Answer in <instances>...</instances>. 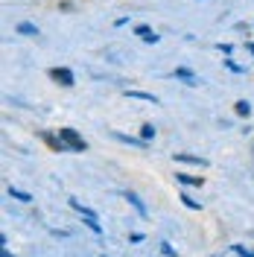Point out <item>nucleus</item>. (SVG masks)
Segmentation results:
<instances>
[{
    "instance_id": "1",
    "label": "nucleus",
    "mask_w": 254,
    "mask_h": 257,
    "mask_svg": "<svg viewBox=\"0 0 254 257\" xmlns=\"http://www.w3.org/2000/svg\"><path fill=\"white\" fill-rule=\"evenodd\" d=\"M59 138H62V144L67 146V149H73V152H85V141H82L73 128H62Z\"/></svg>"
},
{
    "instance_id": "2",
    "label": "nucleus",
    "mask_w": 254,
    "mask_h": 257,
    "mask_svg": "<svg viewBox=\"0 0 254 257\" xmlns=\"http://www.w3.org/2000/svg\"><path fill=\"white\" fill-rule=\"evenodd\" d=\"M53 79L59 82V85H73V73L64 70V67H56V70H53Z\"/></svg>"
},
{
    "instance_id": "3",
    "label": "nucleus",
    "mask_w": 254,
    "mask_h": 257,
    "mask_svg": "<svg viewBox=\"0 0 254 257\" xmlns=\"http://www.w3.org/2000/svg\"><path fill=\"white\" fill-rule=\"evenodd\" d=\"M175 158H178V161H187V164H199V167H205V164H207L205 158H196V155H184V152H178Z\"/></svg>"
},
{
    "instance_id": "4",
    "label": "nucleus",
    "mask_w": 254,
    "mask_h": 257,
    "mask_svg": "<svg viewBox=\"0 0 254 257\" xmlns=\"http://www.w3.org/2000/svg\"><path fill=\"white\" fill-rule=\"evenodd\" d=\"M138 35H141L143 41H158V35L149 30V27H138Z\"/></svg>"
},
{
    "instance_id": "5",
    "label": "nucleus",
    "mask_w": 254,
    "mask_h": 257,
    "mask_svg": "<svg viewBox=\"0 0 254 257\" xmlns=\"http://www.w3.org/2000/svg\"><path fill=\"white\" fill-rule=\"evenodd\" d=\"M9 196H12V199H21V202H30V193L15 190V187H9Z\"/></svg>"
},
{
    "instance_id": "6",
    "label": "nucleus",
    "mask_w": 254,
    "mask_h": 257,
    "mask_svg": "<svg viewBox=\"0 0 254 257\" xmlns=\"http://www.w3.org/2000/svg\"><path fill=\"white\" fill-rule=\"evenodd\" d=\"M237 114H242V117H248V114H251V105H248L245 99H242V102H237Z\"/></svg>"
},
{
    "instance_id": "7",
    "label": "nucleus",
    "mask_w": 254,
    "mask_h": 257,
    "mask_svg": "<svg viewBox=\"0 0 254 257\" xmlns=\"http://www.w3.org/2000/svg\"><path fill=\"white\" fill-rule=\"evenodd\" d=\"M178 181H184V184H202V178H193V176H184V173H181V176H178Z\"/></svg>"
},
{
    "instance_id": "8",
    "label": "nucleus",
    "mask_w": 254,
    "mask_h": 257,
    "mask_svg": "<svg viewBox=\"0 0 254 257\" xmlns=\"http://www.w3.org/2000/svg\"><path fill=\"white\" fill-rule=\"evenodd\" d=\"M129 96H138V99H149V102H155V96L152 94H141V91H129Z\"/></svg>"
},
{
    "instance_id": "9",
    "label": "nucleus",
    "mask_w": 254,
    "mask_h": 257,
    "mask_svg": "<svg viewBox=\"0 0 254 257\" xmlns=\"http://www.w3.org/2000/svg\"><path fill=\"white\" fill-rule=\"evenodd\" d=\"M85 225H88V228H91L94 234H99V231H102V228H99V222H96L94 216H88V222H85Z\"/></svg>"
},
{
    "instance_id": "10",
    "label": "nucleus",
    "mask_w": 254,
    "mask_h": 257,
    "mask_svg": "<svg viewBox=\"0 0 254 257\" xmlns=\"http://www.w3.org/2000/svg\"><path fill=\"white\" fill-rule=\"evenodd\" d=\"M129 202H132V205H135V208L141 210V213H146V208H143V205H141V199H138V196H129Z\"/></svg>"
},
{
    "instance_id": "11",
    "label": "nucleus",
    "mask_w": 254,
    "mask_h": 257,
    "mask_svg": "<svg viewBox=\"0 0 254 257\" xmlns=\"http://www.w3.org/2000/svg\"><path fill=\"white\" fill-rule=\"evenodd\" d=\"M18 30H21V32H27V35H32V32H35V27H30V24H21Z\"/></svg>"
},
{
    "instance_id": "12",
    "label": "nucleus",
    "mask_w": 254,
    "mask_h": 257,
    "mask_svg": "<svg viewBox=\"0 0 254 257\" xmlns=\"http://www.w3.org/2000/svg\"><path fill=\"white\" fill-rule=\"evenodd\" d=\"M234 251H237V254H242V257H254L251 251H245V248H242V245H234Z\"/></svg>"
},
{
    "instance_id": "13",
    "label": "nucleus",
    "mask_w": 254,
    "mask_h": 257,
    "mask_svg": "<svg viewBox=\"0 0 254 257\" xmlns=\"http://www.w3.org/2000/svg\"><path fill=\"white\" fill-rule=\"evenodd\" d=\"M152 135H155V128H152V126H143V138H146V141H149Z\"/></svg>"
}]
</instances>
